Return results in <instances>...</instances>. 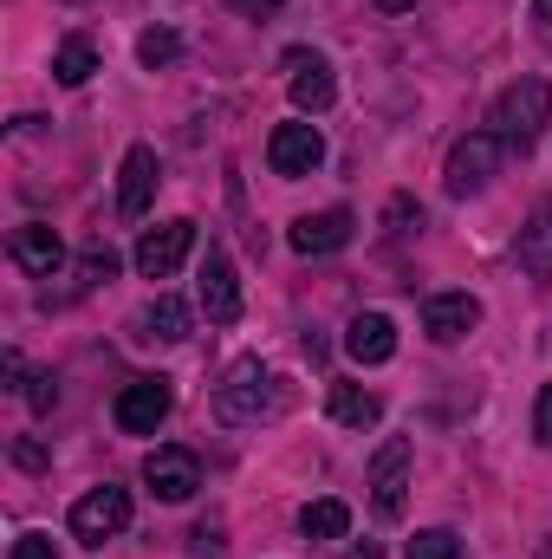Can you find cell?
<instances>
[{
	"mask_svg": "<svg viewBox=\"0 0 552 559\" xmlns=\"http://www.w3.org/2000/svg\"><path fill=\"white\" fill-rule=\"evenodd\" d=\"M286 404H292V391L279 384V378L267 371V365H261V358H235V365H228V378L215 384V417L235 423V429L279 417Z\"/></svg>",
	"mask_w": 552,
	"mask_h": 559,
	"instance_id": "1",
	"label": "cell"
},
{
	"mask_svg": "<svg viewBox=\"0 0 552 559\" xmlns=\"http://www.w3.org/2000/svg\"><path fill=\"white\" fill-rule=\"evenodd\" d=\"M547 124H552V85L547 79H514L494 98V111H488V131L507 143V150H533Z\"/></svg>",
	"mask_w": 552,
	"mask_h": 559,
	"instance_id": "2",
	"label": "cell"
},
{
	"mask_svg": "<svg viewBox=\"0 0 552 559\" xmlns=\"http://www.w3.org/2000/svg\"><path fill=\"white\" fill-rule=\"evenodd\" d=\"M124 527H131V488L105 481V488H92V495L72 501V540L105 547V540H118Z\"/></svg>",
	"mask_w": 552,
	"mask_h": 559,
	"instance_id": "3",
	"label": "cell"
},
{
	"mask_svg": "<svg viewBox=\"0 0 552 559\" xmlns=\"http://www.w3.org/2000/svg\"><path fill=\"white\" fill-rule=\"evenodd\" d=\"M501 156H507V143L494 138V131H468V138L448 150V169H442L448 195H481V189H488V176L501 169Z\"/></svg>",
	"mask_w": 552,
	"mask_h": 559,
	"instance_id": "4",
	"label": "cell"
},
{
	"mask_svg": "<svg viewBox=\"0 0 552 559\" xmlns=\"http://www.w3.org/2000/svg\"><path fill=\"white\" fill-rule=\"evenodd\" d=\"M169 411H176V391H169V378H137V384H124V391H118L111 423H118L124 436H156Z\"/></svg>",
	"mask_w": 552,
	"mask_h": 559,
	"instance_id": "5",
	"label": "cell"
},
{
	"mask_svg": "<svg viewBox=\"0 0 552 559\" xmlns=\"http://www.w3.org/2000/svg\"><path fill=\"white\" fill-rule=\"evenodd\" d=\"M404 501H410V436H391L371 462V508L377 521H404Z\"/></svg>",
	"mask_w": 552,
	"mask_h": 559,
	"instance_id": "6",
	"label": "cell"
},
{
	"mask_svg": "<svg viewBox=\"0 0 552 559\" xmlns=\"http://www.w3.org/2000/svg\"><path fill=\"white\" fill-rule=\"evenodd\" d=\"M189 254H195V222H182V215H176V222H156V228L137 241V274L143 280H169Z\"/></svg>",
	"mask_w": 552,
	"mask_h": 559,
	"instance_id": "7",
	"label": "cell"
},
{
	"mask_svg": "<svg viewBox=\"0 0 552 559\" xmlns=\"http://www.w3.org/2000/svg\"><path fill=\"white\" fill-rule=\"evenodd\" d=\"M286 92H292V105H299L305 118H319V111L338 98V79H332V66H325L319 52L292 46V52H286Z\"/></svg>",
	"mask_w": 552,
	"mask_h": 559,
	"instance_id": "8",
	"label": "cell"
},
{
	"mask_svg": "<svg viewBox=\"0 0 552 559\" xmlns=\"http://www.w3.org/2000/svg\"><path fill=\"white\" fill-rule=\"evenodd\" d=\"M267 163H274V176H312L319 163H325V138H319V124H279L274 138H267Z\"/></svg>",
	"mask_w": 552,
	"mask_h": 559,
	"instance_id": "9",
	"label": "cell"
},
{
	"mask_svg": "<svg viewBox=\"0 0 552 559\" xmlns=\"http://www.w3.org/2000/svg\"><path fill=\"white\" fill-rule=\"evenodd\" d=\"M475 325H481V299L475 293H429L422 299V332L435 345H461Z\"/></svg>",
	"mask_w": 552,
	"mask_h": 559,
	"instance_id": "10",
	"label": "cell"
},
{
	"mask_svg": "<svg viewBox=\"0 0 552 559\" xmlns=\"http://www.w3.org/2000/svg\"><path fill=\"white\" fill-rule=\"evenodd\" d=\"M7 254H13V267L33 280H52L65 267V241L46 228V222H20L13 235H7Z\"/></svg>",
	"mask_w": 552,
	"mask_h": 559,
	"instance_id": "11",
	"label": "cell"
},
{
	"mask_svg": "<svg viewBox=\"0 0 552 559\" xmlns=\"http://www.w3.org/2000/svg\"><path fill=\"white\" fill-rule=\"evenodd\" d=\"M351 228H358V222H351V209H319V215H299L286 241H292V254L319 261V254H338V248L351 241Z\"/></svg>",
	"mask_w": 552,
	"mask_h": 559,
	"instance_id": "12",
	"label": "cell"
},
{
	"mask_svg": "<svg viewBox=\"0 0 552 559\" xmlns=\"http://www.w3.org/2000/svg\"><path fill=\"white\" fill-rule=\"evenodd\" d=\"M143 481H149L156 501H189V495L202 488V462H195L189 449H156V455L143 462Z\"/></svg>",
	"mask_w": 552,
	"mask_h": 559,
	"instance_id": "13",
	"label": "cell"
},
{
	"mask_svg": "<svg viewBox=\"0 0 552 559\" xmlns=\"http://www.w3.org/2000/svg\"><path fill=\"white\" fill-rule=\"evenodd\" d=\"M202 312H208V325L241 319V280H235V261L221 248H208V261H202Z\"/></svg>",
	"mask_w": 552,
	"mask_h": 559,
	"instance_id": "14",
	"label": "cell"
},
{
	"mask_svg": "<svg viewBox=\"0 0 552 559\" xmlns=\"http://www.w3.org/2000/svg\"><path fill=\"white\" fill-rule=\"evenodd\" d=\"M156 182H163L156 150H149V143H131V150H124V163H118V215H131V222H137L143 209H149V195H156Z\"/></svg>",
	"mask_w": 552,
	"mask_h": 559,
	"instance_id": "15",
	"label": "cell"
},
{
	"mask_svg": "<svg viewBox=\"0 0 552 559\" xmlns=\"http://www.w3.org/2000/svg\"><path fill=\"white\" fill-rule=\"evenodd\" d=\"M345 352H351V365H391L397 358V325L384 312H358L345 325Z\"/></svg>",
	"mask_w": 552,
	"mask_h": 559,
	"instance_id": "16",
	"label": "cell"
},
{
	"mask_svg": "<svg viewBox=\"0 0 552 559\" xmlns=\"http://www.w3.org/2000/svg\"><path fill=\"white\" fill-rule=\"evenodd\" d=\"M131 332H137L143 345H182V338H189V306L163 293L156 306H143L137 319H131Z\"/></svg>",
	"mask_w": 552,
	"mask_h": 559,
	"instance_id": "17",
	"label": "cell"
},
{
	"mask_svg": "<svg viewBox=\"0 0 552 559\" xmlns=\"http://www.w3.org/2000/svg\"><path fill=\"white\" fill-rule=\"evenodd\" d=\"M520 267L533 280H552V195L527 215V228H520Z\"/></svg>",
	"mask_w": 552,
	"mask_h": 559,
	"instance_id": "18",
	"label": "cell"
},
{
	"mask_svg": "<svg viewBox=\"0 0 552 559\" xmlns=\"http://www.w3.org/2000/svg\"><path fill=\"white\" fill-rule=\"evenodd\" d=\"M299 534H305V540H345V534H351V508L332 501V495H325V501H305V508H299Z\"/></svg>",
	"mask_w": 552,
	"mask_h": 559,
	"instance_id": "19",
	"label": "cell"
},
{
	"mask_svg": "<svg viewBox=\"0 0 552 559\" xmlns=\"http://www.w3.org/2000/svg\"><path fill=\"white\" fill-rule=\"evenodd\" d=\"M377 417H384L377 391H358V384H332V423H345V429H371Z\"/></svg>",
	"mask_w": 552,
	"mask_h": 559,
	"instance_id": "20",
	"label": "cell"
},
{
	"mask_svg": "<svg viewBox=\"0 0 552 559\" xmlns=\"http://www.w3.org/2000/svg\"><path fill=\"white\" fill-rule=\"evenodd\" d=\"M92 72H98V46H92V39H65V46L52 52V79H59V85H85Z\"/></svg>",
	"mask_w": 552,
	"mask_h": 559,
	"instance_id": "21",
	"label": "cell"
},
{
	"mask_svg": "<svg viewBox=\"0 0 552 559\" xmlns=\"http://www.w3.org/2000/svg\"><path fill=\"white\" fill-rule=\"evenodd\" d=\"M404 559H461V540L448 527H422L410 547H404Z\"/></svg>",
	"mask_w": 552,
	"mask_h": 559,
	"instance_id": "22",
	"label": "cell"
},
{
	"mask_svg": "<svg viewBox=\"0 0 552 559\" xmlns=\"http://www.w3.org/2000/svg\"><path fill=\"white\" fill-rule=\"evenodd\" d=\"M176 52H182V39H176L169 26H149V33H143V39H137V59H143V66H149V72H156V66H169Z\"/></svg>",
	"mask_w": 552,
	"mask_h": 559,
	"instance_id": "23",
	"label": "cell"
},
{
	"mask_svg": "<svg viewBox=\"0 0 552 559\" xmlns=\"http://www.w3.org/2000/svg\"><path fill=\"white\" fill-rule=\"evenodd\" d=\"M384 228H391V235H410V228H422V209H416L410 195H391V202H384Z\"/></svg>",
	"mask_w": 552,
	"mask_h": 559,
	"instance_id": "24",
	"label": "cell"
},
{
	"mask_svg": "<svg viewBox=\"0 0 552 559\" xmlns=\"http://www.w3.org/2000/svg\"><path fill=\"white\" fill-rule=\"evenodd\" d=\"M26 404H33L39 417L59 404V384H52V371H33V378H26Z\"/></svg>",
	"mask_w": 552,
	"mask_h": 559,
	"instance_id": "25",
	"label": "cell"
},
{
	"mask_svg": "<svg viewBox=\"0 0 552 559\" xmlns=\"http://www.w3.org/2000/svg\"><path fill=\"white\" fill-rule=\"evenodd\" d=\"M7 559H59V540H52V534H20Z\"/></svg>",
	"mask_w": 552,
	"mask_h": 559,
	"instance_id": "26",
	"label": "cell"
},
{
	"mask_svg": "<svg viewBox=\"0 0 552 559\" xmlns=\"http://www.w3.org/2000/svg\"><path fill=\"white\" fill-rule=\"evenodd\" d=\"M533 442H540V449H552V384L540 391V404H533Z\"/></svg>",
	"mask_w": 552,
	"mask_h": 559,
	"instance_id": "27",
	"label": "cell"
},
{
	"mask_svg": "<svg viewBox=\"0 0 552 559\" xmlns=\"http://www.w3.org/2000/svg\"><path fill=\"white\" fill-rule=\"evenodd\" d=\"M13 462H20V468H46V442L20 436V442H13Z\"/></svg>",
	"mask_w": 552,
	"mask_h": 559,
	"instance_id": "28",
	"label": "cell"
},
{
	"mask_svg": "<svg viewBox=\"0 0 552 559\" xmlns=\"http://www.w3.org/2000/svg\"><path fill=\"white\" fill-rule=\"evenodd\" d=\"M195 554H221V527L202 521V527H195Z\"/></svg>",
	"mask_w": 552,
	"mask_h": 559,
	"instance_id": "29",
	"label": "cell"
},
{
	"mask_svg": "<svg viewBox=\"0 0 552 559\" xmlns=\"http://www.w3.org/2000/svg\"><path fill=\"white\" fill-rule=\"evenodd\" d=\"M345 559H384V547H377V540H358V547H351Z\"/></svg>",
	"mask_w": 552,
	"mask_h": 559,
	"instance_id": "30",
	"label": "cell"
},
{
	"mask_svg": "<svg viewBox=\"0 0 552 559\" xmlns=\"http://www.w3.org/2000/svg\"><path fill=\"white\" fill-rule=\"evenodd\" d=\"M235 7H241V13H274L279 0H235Z\"/></svg>",
	"mask_w": 552,
	"mask_h": 559,
	"instance_id": "31",
	"label": "cell"
},
{
	"mask_svg": "<svg viewBox=\"0 0 552 559\" xmlns=\"http://www.w3.org/2000/svg\"><path fill=\"white\" fill-rule=\"evenodd\" d=\"M377 7H384V13H410L416 0H377Z\"/></svg>",
	"mask_w": 552,
	"mask_h": 559,
	"instance_id": "32",
	"label": "cell"
},
{
	"mask_svg": "<svg viewBox=\"0 0 552 559\" xmlns=\"http://www.w3.org/2000/svg\"><path fill=\"white\" fill-rule=\"evenodd\" d=\"M533 13H540V20L552 26V0H533Z\"/></svg>",
	"mask_w": 552,
	"mask_h": 559,
	"instance_id": "33",
	"label": "cell"
},
{
	"mask_svg": "<svg viewBox=\"0 0 552 559\" xmlns=\"http://www.w3.org/2000/svg\"><path fill=\"white\" fill-rule=\"evenodd\" d=\"M533 559H552V534H547V540H540V554H533Z\"/></svg>",
	"mask_w": 552,
	"mask_h": 559,
	"instance_id": "34",
	"label": "cell"
}]
</instances>
